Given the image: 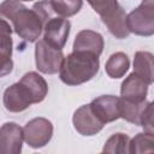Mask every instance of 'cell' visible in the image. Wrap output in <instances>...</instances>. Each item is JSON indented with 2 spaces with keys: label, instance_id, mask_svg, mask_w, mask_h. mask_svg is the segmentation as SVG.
<instances>
[{
  "label": "cell",
  "instance_id": "cell-1",
  "mask_svg": "<svg viewBox=\"0 0 154 154\" xmlns=\"http://www.w3.org/2000/svg\"><path fill=\"white\" fill-rule=\"evenodd\" d=\"M48 93L46 79L37 72H26L19 82L13 83L5 89L2 101L8 112L19 113L25 111L32 103L45 100Z\"/></svg>",
  "mask_w": 154,
  "mask_h": 154
},
{
  "label": "cell",
  "instance_id": "cell-2",
  "mask_svg": "<svg viewBox=\"0 0 154 154\" xmlns=\"http://www.w3.org/2000/svg\"><path fill=\"white\" fill-rule=\"evenodd\" d=\"M0 18L8 19L14 32L23 40L35 42L42 32V23L37 13L25 7L19 0H5L0 4Z\"/></svg>",
  "mask_w": 154,
  "mask_h": 154
},
{
  "label": "cell",
  "instance_id": "cell-3",
  "mask_svg": "<svg viewBox=\"0 0 154 154\" xmlns=\"http://www.w3.org/2000/svg\"><path fill=\"white\" fill-rule=\"evenodd\" d=\"M100 67L99 55L89 52H72L64 57L59 76L67 85L83 84L96 76Z\"/></svg>",
  "mask_w": 154,
  "mask_h": 154
},
{
  "label": "cell",
  "instance_id": "cell-4",
  "mask_svg": "<svg viewBox=\"0 0 154 154\" xmlns=\"http://www.w3.org/2000/svg\"><path fill=\"white\" fill-rule=\"evenodd\" d=\"M129 32L138 36H152L154 34V0H143L138 7L126 14Z\"/></svg>",
  "mask_w": 154,
  "mask_h": 154
},
{
  "label": "cell",
  "instance_id": "cell-5",
  "mask_svg": "<svg viewBox=\"0 0 154 154\" xmlns=\"http://www.w3.org/2000/svg\"><path fill=\"white\" fill-rule=\"evenodd\" d=\"M53 124L51 120L38 117L29 120L23 128V138L31 148H42L52 140Z\"/></svg>",
  "mask_w": 154,
  "mask_h": 154
},
{
  "label": "cell",
  "instance_id": "cell-6",
  "mask_svg": "<svg viewBox=\"0 0 154 154\" xmlns=\"http://www.w3.org/2000/svg\"><path fill=\"white\" fill-rule=\"evenodd\" d=\"M64 60L63 49H57L49 46L43 40L36 42L35 46V63L40 72L46 75H54L59 72Z\"/></svg>",
  "mask_w": 154,
  "mask_h": 154
},
{
  "label": "cell",
  "instance_id": "cell-7",
  "mask_svg": "<svg viewBox=\"0 0 154 154\" xmlns=\"http://www.w3.org/2000/svg\"><path fill=\"white\" fill-rule=\"evenodd\" d=\"M70 29H71V23L69 22V19L64 17L54 16L47 19L42 24V31H43L42 40L57 49H63L67 42Z\"/></svg>",
  "mask_w": 154,
  "mask_h": 154
},
{
  "label": "cell",
  "instance_id": "cell-8",
  "mask_svg": "<svg viewBox=\"0 0 154 154\" xmlns=\"http://www.w3.org/2000/svg\"><path fill=\"white\" fill-rule=\"evenodd\" d=\"M72 123L75 130L82 136H94L99 134L105 125V123L101 122L93 112L90 103L83 105L75 111Z\"/></svg>",
  "mask_w": 154,
  "mask_h": 154
},
{
  "label": "cell",
  "instance_id": "cell-9",
  "mask_svg": "<svg viewBox=\"0 0 154 154\" xmlns=\"http://www.w3.org/2000/svg\"><path fill=\"white\" fill-rule=\"evenodd\" d=\"M23 129L13 122L0 126V154H19L23 146Z\"/></svg>",
  "mask_w": 154,
  "mask_h": 154
},
{
  "label": "cell",
  "instance_id": "cell-10",
  "mask_svg": "<svg viewBox=\"0 0 154 154\" xmlns=\"http://www.w3.org/2000/svg\"><path fill=\"white\" fill-rule=\"evenodd\" d=\"M90 107L96 117L105 124L120 118L119 97L114 95H101L90 102Z\"/></svg>",
  "mask_w": 154,
  "mask_h": 154
},
{
  "label": "cell",
  "instance_id": "cell-11",
  "mask_svg": "<svg viewBox=\"0 0 154 154\" xmlns=\"http://www.w3.org/2000/svg\"><path fill=\"white\" fill-rule=\"evenodd\" d=\"M149 84L137 76L135 72L130 73L122 83L120 95L123 99L132 102H142L146 100Z\"/></svg>",
  "mask_w": 154,
  "mask_h": 154
},
{
  "label": "cell",
  "instance_id": "cell-12",
  "mask_svg": "<svg viewBox=\"0 0 154 154\" xmlns=\"http://www.w3.org/2000/svg\"><path fill=\"white\" fill-rule=\"evenodd\" d=\"M103 37L101 34L93 30H81L73 41V51L75 52H89L100 57L103 51Z\"/></svg>",
  "mask_w": 154,
  "mask_h": 154
},
{
  "label": "cell",
  "instance_id": "cell-13",
  "mask_svg": "<svg viewBox=\"0 0 154 154\" xmlns=\"http://www.w3.org/2000/svg\"><path fill=\"white\" fill-rule=\"evenodd\" d=\"M101 20L114 37L122 40L130 35L126 26V13L120 5L111 14L101 18Z\"/></svg>",
  "mask_w": 154,
  "mask_h": 154
},
{
  "label": "cell",
  "instance_id": "cell-14",
  "mask_svg": "<svg viewBox=\"0 0 154 154\" xmlns=\"http://www.w3.org/2000/svg\"><path fill=\"white\" fill-rule=\"evenodd\" d=\"M134 72L143 78L149 85L153 83V54L150 52L138 51L135 53Z\"/></svg>",
  "mask_w": 154,
  "mask_h": 154
},
{
  "label": "cell",
  "instance_id": "cell-15",
  "mask_svg": "<svg viewBox=\"0 0 154 154\" xmlns=\"http://www.w3.org/2000/svg\"><path fill=\"white\" fill-rule=\"evenodd\" d=\"M130 67V60L123 52L113 53L106 61L105 70L111 78H122Z\"/></svg>",
  "mask_w": 154,
  "mask_h": 154
},
{
  "label": "cell",
  "instance_id": "cell-16",
  "mask_svg": "<svg viewBox=\"0 0 154 154\" xmlns=\"http://www.w3.org/2000/svg\"><path fill=\"white\" fill-rule=\"evenodd\" d=\"M148 101L142 102H132L129 100H125L123 97H119V116L120 118L125 119L129 123H132L135 125H140V119L142 111L144 109Z\"/></svg>",
  "mask_w": 154,
  "mask_h": 154
},
{
  "label": "cell",
  "instance_id": "cell-17",
  "mask_svg": "<svg viewBox=\"0 0 154 154\" xmlns=\"http://www.w3.org/2000/svg\"><path fill=\"white\" fill-rule=\"evenodd\" d=\"M49 6L58 17H71L79 12L83 5V0H48Z\"/></svg>",
  "mask_w": 154,
  "mask_h": 154
},
{
  "label": "cell",
  "instance_id": "cell-18",
  "mask_svg": "<svg viewBox=\"0 0 154 154\" xmlns=\"http://www.w3.org/2000/svg\"><path fill=\"white\" fill-rule=\"evenodd\" d=\"M154 152V134L141 132L137 134L129 142V153H153Z\"/></svg>",
  "mask_w": 154,
  "mask_h": 154
},
{
  "label": "cell",
  "instance_id": "cell-19",
  "mask_svg": "<svg viewBox=\"0 0 154 154\" xmlns=\"http://www.w3.org/2000/svg\"><path fill=\"white\" fill-rule=\"evenodd\" d=\"M129 142H130V138L128 135L122 132L113 134L106 141L102 148V152L112 153V154H126L129 153Z\"/></svg>",
  "mask_w": 154,
  "mask_h": 154
},
{
  "label": "cell",
  "instance_id": "cell-20",
  "mask_svg": "<svg viewBox=\"0 0 154 154\" xmlns=\"http://www.w3.org/2000/svg\"><path fill=\"white\" fill-rule=\"evenodd\" d=\"M12 26L10 23L0 18V52L12 57Z\"/></svg>",
  "mask_w": 154,
  "mask_h": 154
},
{
  "label": "cell",
  "instance_id": "cell-21",
  "mask_svg": "<svg viewBox=\"0 0 154 154\" xmlns=\"http://www.w3.org/2000/svg\"><path fill=\"white\" fill-rule=\"evenodd\" d=\"M87 1L101 18L111 14L119 6L117 0H87Z\"/></svg>",
  "mask_w": 154,
  "mask_h": 154
},
{
  "label": "cell",
  "instance_id": "cell-22",
  "mask_svg": "<svg viewBox=\"0 0 154 154\" xmlns=\"http://www.w3.org/2000/svg\"><path fill=\"white\" fill-rule=\"evenodd\" d=\"M140 126L143 128L144 132L154 134V128H153V102H147L144 109L142 111L141 119H140Z\"/></svg>",
  "mask_w": 154,
  "mask_h": 154
},
{
  "label": "cell",
  "instance_id": "cell-23",
  "mask_svg": "<svg viewBox=\"0 0 154 154\" xmlns=\"http://www.w3.org/2000/svg\"><path fill=\"white\" fill-rule=\"evenodd\" d=\"M13 70V61L10 55L0 52V77L11 73Z\"/></svg>",
  "mask_w": 154,
  "mask_h": 154
},
{
  "label": "cell",
  "instance_id": "cell-24",
  "mask_svg": "<svg viewBox=\"0 0 154 154\" xmlns=\"http://www.w3.org/2000/svg\"><path fill=\"white\" fill-rule=\"evenodd\" d=\"M19 1H32V0H19Z\"/></svg>",
  "mask_w": 154,
  "mask_h": 154
}]
</instances>
